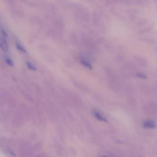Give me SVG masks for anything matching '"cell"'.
I'll return each instance as SVG.
<instances>
[{
  "instance_id": "obj_5",
  "label": "cell",
  "mask_w": 157,
  "mask_h": 157,
  "mask_svg": "<svg viewBox=\"0 0 157 157\" xmlns=\"http://www.w3.org/2000/svg\"><path fill=\"white\" fill-rule=\"evenodd\" d=\"M81 63H82V64H83L84 66H86L87 68L90 69H92V66H91V65L88 62L85 61H81Z\"/></svg>"
},
{
  "instance_id": "obj_8",
  "label": "cell",
  "mask_w": 157,
  "mask_h": 157,
  "mask_svg": "<svg viewBox=\"0 0 157 157\" xmlns=\"http://www.w3.org/2000/svg\"><path fill=\"white\" fill-rule=\"evenodd\" d=\"M27 65L28 68L30 69V70H36V67L32 64H31V63L27 62Z\"/></svg>"
},
{
  "instance_id": "obj_9",
  "label": "cell",
  "mask_w": 157,
  "mask_h": 157,
  "mask_svg": "<svg viewBox=\"0 0 157 157\" xmlns=\"http://www.w3.org/2000/svg\"><path fill=\"white\" fill-rule=\"evenodd\" d=\"M139 77H142V78H145L146 77L144 75L139 74Z\"/></svg>"
},
{
  "instance_id": "obj_7",
  "label": "cell",
  "mask_w": 157,
  "mask_h": 157,
  "mask_svg": "<svg viewBox=\"0 0 157 157\" xmlns=\"http://www.w3.org/2000/svg\"><path fill=\"white\" fill-rule=\"evenodd\" d=\"M1 32L2 33V36L4 38H6L7 37V34L6 33V31L4 29L3 27H2L1 29Z\"/></svg>"
},
{
  "instance_id": "obj_4",
  "label": "cell",
  "mask_w": 157,
  "mask_h": 157,
  "mask_svg": "<svg viewBox=\"0 0 157 157\" xmlns=\"http://www.w3.org/2000/svg\"><path fill=\"white\" fill-rule=\"evenodd\" d=\"M16 46L17 49V50L19 51L22 52L23 53H26V50L25 49V48L22 46V45H20L19 43H16Z\"/></svg>"
},
{
  "instance_id": "obj_3",
  "label": "cell",
  "mask_w": 157,
  "mask_h": 157,
  "mask_svg": "<svg viewBox=\"0 0 157 157\" xmlns=\"http://www.w3.org/2000/svg\"><path fill=\"white\" fill-rule=\"evenodd\" d=\"M94 115L95 116L97 119H98L99 120L101 121L105 122H107V120L104 117H103L102 115H101L100 114L98 113V112H94Z\"/></svg>"
},
{
  "instance_id": "obj_1",
  "label": "cell",
  "mask_w": 157,
  "mask_h": 157,
  "mask_svg": "<svg viewBox=\"0 0 157 157\" xmlns=\"http://www.w3.org/2000/svg\"><path fill=\"white\" fill-rule=\"evenodd\" d=\"M0 47L3 51L7 52L8 49V45L6 38L3 37V38L0 39Z\"/></svg>"
},
{
  "instance_id": "obj_2",
  "label": "cell",
  "mask_w": 157,
  "mask_h": 157,
  "mask_svg": "<svg viewBox=\"0 0 157 157\" xmlns=\"http://www.w3.org/2000/svg\"><path fill=\"white\" fill-rule=\"evenodd\" d=\"M144 126L147 128H154L155 127V124L152 121H147L144 123Z\"/></svg>"
},
{
  "instance_id": "obj_6",
  "label": "cell",
  "mask_w": 157,
  "mask_h": 157,
  "mask_svg": "<svg viewBox=\"0 0 157 157\" xmlns=\"http://www.w3.org/2000/svg\"><path fill=\"white\" fill-rule=\"evenodd\" d=\"M5 61L6 63L8 65L11 66H14V63L13 61L11 59L8 58H6L5 59Z\"/></svg>"
}]
</instances>
